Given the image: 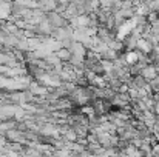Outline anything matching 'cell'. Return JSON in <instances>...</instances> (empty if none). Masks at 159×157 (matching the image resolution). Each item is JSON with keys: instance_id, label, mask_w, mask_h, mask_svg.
<instances>
[{"instance_id": "ba28073f", "label": "cell", "mask_w": 159, "mask_h": 157, "mask_svg": "<svg viewBox=\"0 0 159 157\" xmlns=\"http://www.w3.org/2000/svg\"><path fill=\"white\" fill-rule=\"evenodd\" d=\"M127 153H128V154H139V153H136L133 148H128V150H127Z\"/></svg>"}, {"instance_id": "6da1fadb", "label": "cell", "mask_w": 159, "mask_h": 157, "mask_svg": "<svg viewBox=\"0 0 159 157\" xmlns=\"http://www.w3.org/2000/svg\"><path fill=\"white\" fill-rule=\"evenodd\" d=\"M47 20L50 22V25L53 26V28H59V26H65V25H68L66 23V20H65V17L62 15V14H59V12H51L48 17H47Z\"/></svg>"}, {"instance_id": "52a82bcc", "label": "cell", "mask_w": 159, "mask_h": 157, "mask_svg": "<svg viewBox=\"0 0 159 157\" xmlns=\"http://www.w3.org/2000/svg\"><path fill=\"white\" fill-rule=\"evenodd\" d=\"M8 82H9V77H5L0 74V89H8Z\"/></svg>"}, {"instance_id": "9c48e42d", "label": "cell", "mask_w": 159, "mask_h": 157, "mask_svg": "<svg viewBox=\"0 0 159 157\" xmlns=\"http://www.w3.org/2000/svg\"><path fill=\"white\" fill-rule=\"evenodd\" d=\"M155 108H156V109H155V111H156V112H158V114H159V105H156V106H155Z\"/></svg>"}, {"instance_id": "277c9868", "label": "cell", "mask_w": 159, "mask_h": 157, "mask_svg": "<svg viewBox=\"0 0 159 157\" xmlns=\"http://www.w3.org/2000/svg\"><path fill=\"white\" fill-rule=\"evenodd\" d=\"M156 68H153V66H147V68H142V77L144 79H147V80H152V79H155L156 77Z\"/></svg>"}, {"instance_id": "3957f363", "label": "cell", "mask_w": 159, "mask_h": 157, "mask_svg": "<svg viewBox=\"0 0 159 157\" xmlns=\"http://www.w3.org/2000/svg\"><path fill=\"white\" fill-rule=\"evenodd\" d=\"M124 60L127 62V65H136V63L139 62V54L131 50V51H128L127 54H125Z\"/></svg>"}, {"instance_id": "8992f818", "label": "cell", "mask_w": 159, "mask_h": 157, "mask_svg": "<svg viewBox=\"0 0 159 157\" xmlns=\"http://www.w3.org/2000/svg\"><path fill=\"white\" fill-rule=\"evenodd\" d=\"M63 137H65V140H70V142H74V140L77 139V134H76V131H74V129H70V131H66V133H63Z\"/></svg>"}, {"instance_id": "7a4b0ae2", "label": "cell", "mask_w": 159, "mask_h": 157, "mask_svg": "<svg viewBox=\"0 0 159 157\" xmlns=\"http://www.w3.org/2000/svg\"><path fill=\"white\" fill-rule=\"evenodd\" d=\"M136 48H139L141 51H144L145 54H148V52L153 51V45H152V42H150L148 39H138Z\"/></svg>"}, {"instance_id": "5b68a950", "label": "cell", "mask_w": 159, "mask_h": 157, "mask_svg": "<svg viewBox=\"0 0 159 157\" xmlns=\"http://www.w3.org/2000/svg\"><path fill=\"white\" fill-rule=\"evenodd\" d=\"M56 55L60 59V62H68L70 60V57H71V51L68 50V48H60V50H57L56 51Z\"/></svg>"}]
</instances>
